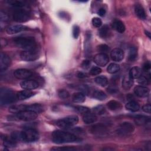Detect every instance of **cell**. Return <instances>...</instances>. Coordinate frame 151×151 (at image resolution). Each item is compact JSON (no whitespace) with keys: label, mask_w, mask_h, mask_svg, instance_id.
I'll use <instances>...</instances> for the list:
<instances>
[{"label":"cell","mask_w":151,"mask_h":151,"mask_svg":"<svg viewBox=\"0 0 151 151\" xmlns=\"http://www.w3.org/2000/svg\"><path fill=\"white\" fill-rule=\"evenodd\" d=\"M52 140L55 143L61 144L77 142L81 141V139L71 133L61 130H55L52 134Z\"/></svg>","instance_id":"6da1fadb"},{"label":"cell","mask_w":151,"mask_h":151,"mask_svg":"<svg viewBox=\"0 0 151 151\" xmlns=\"http://www.w3.org/2000/svg\"><path fill=\"white\" fill-rule=\"evenodd\" d=\"M14 44L25 50H29L37 47L35 40L32 37H17L13 39Z\"/></svg>","instance_id":"7a4b0ae2"},{"label":"cell","mask_w":151,"mask_h":151,"mask_svg":"<svg viewBox=\"0 0 151 151\" xmlns=\"http://www.w3.org/2000/svg\"><path fill=\"white\" fill-rule=\"evenodd\" d=\"M17 95L14 91L7 88H2L0 91V103L1 105H6L11 104L15 101Z\"/></svg>","instance_id":"3957f363"},{"label":"cell","mask_w":151,"mask_h":151,"mask_svg":"<svg viewBox=\"0 0 151 151\" xmlns=\"http://www.w3.org/2000/svg\"><path fill=\"white\" fill-rule=\"evenodd\" d=\"M21 133L22 140L25 142H34L38 140L39 133L37 130L31 127L25 129Z\"/></svg>","instance_id":"277c9868"},{"label":"cell","mask_w":151,"mask_h":151,"mask_svg":"<svg viewBox=\"0 0 151 151\" xmlns=\"http://www.w3.org/2000/svg\"><path fill=\"white\" fill-rule=\"evenodd\" d=\"M40 49L37 47L29 50H24L20 54V58L25 61H33L39 58Z\"/></svg>","instance_id":"5b68a950"},{"label":"cell","mask_w":151,"mask_h":151,"mask_svg":"<svg viewBox=\"0 0 151 151\" xmlns=\"http://www.w3.org/2000/svg\"><path fill=\"white\" fill-rule=\"evenodd\" d=\"M78 122V117L76 115L67 116L57 122V125L61 128H68L76 125Z\"/></svg>","instance_id":"8992f818"},{"label":"cell","mask_w":151,"mask_h":151,"mask_svg":"<svg viewBox=\"0 0 151 151\" xmlns=\"http://www.w3.org/2000/svg\"><path fill=\"white\" fill-rule=\"evenodd\" d=\"M89 131L91 134L97 136H104L109 132L107 127L101 123L93 125L90 127Z\"/></svg>","instance_id":"52a82bcc"},{"label":"cell","mask_w":151,"mask_h":151,"mask_svg":"<svg viewBox=\"0 0 151 151\" xmlns=\"http://www.w3.org/2000/svg\"><path fill=\"white\" fill-rule=\"evenodd\" d=\"M134 130V125L129 122H123L121 123L116 129V133L122 136L127 135L133 133Z\"/></svg>","instance_id":"ba28073f"},{"label":"cell","mask_w":151,"mask_h":151,"mask_svg":"<svg viewBox=\"0 0 151 151\" xmlns=\"http://www.w3.org/2000/svg\"><path fill=\"white\" fill-rule=\"evenodd\" d=\"M30 18L29 13L24 9H18L13 14V19L17 22H24L27 21Z\"/></svg>","instance_id":"9c48e42d"},{"label":"cell","mask_w":151,"mask_h":151,"mask_svg":"<svg viewBox=\"0 0 151 151\" xmlns=\"http://www.w3.org/2000/svg\"><path fill=\"white\" fill-rule=\"evenodd\" d=\"M37 113L34 111L28 110H25L16 114L15 117L20 120L31 121L35 119L37 117Z\"/></svg>","instance_id":"30bf717a"},{"label":"cell","mask_w":151,"mask_h":151,"mask_svg":"<svg viewBox=\"0 0 151 151\" xmlns=\"http://www.w3.org/2000/svg\"><path fill=\"white\" fill-rule=\"evenodd\" d=\"M14 75L18 79L27 80L32 76V73L27 69L19 68L15 70Z\"/></svg>","instance_id":"8fae6325"},{"label":"cell","mask_w":151,"mask_h":151,"mask_svg":"<svg viewBox=\"0 0 151 151\" xmlns=\"http://www.w3.org/2000/svg\"><path fill=\"white\" fill-rule=\"evenodd\" d=\"M109 61V58L106 54L99 53L95 55L94 58V63L99 66H105Z\"/></svg>","instance_id":"7c38bea8"},{"label":"cell","mask_w":151,"mask_h":151,"mask_svg":"<svg viewBox=\"0 0 151 151\" xmlns=\"http://www.w3.org/2000/svg\"><path fill=\"white\" fill-rule=\"evenodd\" d=\"M20 86L24 90H31L37 88L39 84L38 83L33 80H25L22 81L21 82Z\"/></svg>","instance_id":"4fadbf2b"},{"label":"cell","mask_w":151,"mask_h":151,"mask_svg":"<svg viewBox=\"0 0 151 151\" xmlns=\"http://www.w3.org/2000/svg\"><path fill=\"white\" fill-rule=\"evenodd\" d=\"M11 59L8 55L4 52L1 53L0 55V70L1 71L6 70L11 64Z\"/></svg>","instance_id":"5bb4252c"},{"label":"cell","mask_w":151,"mask_h":151,"mask_svg":"<svg viewBox=\"0 0 151 151\" xmlns=\"http://www.w3.org/2000/svg\"><path fill=\"white\" fill-rule=\"evenodd\" d=\"M110 57L114 61L119 62L122 61L124 57L123 51L119 48H114L110 52Z\"/></svg>","instance_id":"9a60e30c"},{"label":"cell","mask_w":151,"mask_h":151,"mask_svg":"<svg viewBox=\"0 0 151 151\" xmlns=\"http://www.w3.org/2000/svg\"><path fill=\"white\" fill-rule=\"evenodd\" d=\"M135 94L139 97H146L149 94V89L146 86H137L134 88Z\"/></svg>","instance_id":"2e32d148"},{"label":"cell","mask_w":151,"mask_h":151,"mask_svg":"<svg viewBox=\"0 0 151 151\" xmlns=\"http://www.w3.org/2000/svg\"><path fill=\"white\" fill-rule=\"evenodd\" d=\"M25 29V27L21 24L11 25L6 28V32L8 34H15Z\"/></svg>","instance_id":"e0dca14e"},{"label":"cell","mask_w":151,"mask_h":151,"mask_svg":"<svg viewBox=\"0 0 151 151\" xmlns=\"http://www.w3.org/2000/svg\"><path fill=\"white\" fill-rule=\"evenodd\" d=\"M134 120L136 124L139 126H143L150 123V118L149 116L139 114L134 117Z\"/></svg>","instance_id":"ac0fdd59"},{"label":"cell","mask_w":151,"mask_h":151,"mask_svg":"<svg viewBox=\"0 0 151 151\" xmlns=\"http://www.w3.org/2000/svg\"><path fill=\"white\" fill-rule=\"evenodd\" d=\"M111 27L119 33H123L125 31V26L122 21L119 19H114L111 23Z\"/></svg>","instance_id":"d6986e66"},{"label":"cell","mask_w":151,"mask_h":151,"mask_svg":"<svg viewBox=\"0 0 151 151\" xmlns=\"http://www.w3.org/2000/svg\"><path fill=\"white\" fill-rule=\"evenodd\" d=\"M133 84V79L131 78L129 74L125 75L123 77V78L122 80L123 88L126 90H128L132 87Z\"/></svg>","instance_id":"ffe728a7"},{"label":"cell","mask_w":151,"mask_h":151,"mask_svg":"<svg viewBox=\"0 0 151 151\" xmlns=\"http://www.w3.org/2000/svg\"><path fill=\"white\" fill-rule=\"evenodd\" d=\"M16 95L18 99L20 100H24L32 97L34 95V93L31 90H24L18 92Z\"/></svg>","instance_id":"44dd1931"},{"label":"cell","mask_w":151,"mask_h":151,"mask_svg":"<svg viewBox=\"0 0 151 151\" xmlns=\"http://www.w3.org/2000/svg\"><path fill=\"white\" fill-rule=\"evenodd\" d=\"M83 120L86 124H91L95 123L97 120V117L94 113H90L89 112L84 114Z\"/></svg>","instance_id":"7402d4cb"},{"label":"cell","mask_w":151,"mask_h":151,"mask_svg":"<svg viewBox=\"0 0 151 151\" xmlns=\"http://www.w3.org/2000/svg\"><path fill=\"white\" fill-rule=\"evenodd\" d=\"M125 107L127 110L130 111L136 112L139 110L140 105L137 101L134 100H131L126 103V104L125 105Z\"/></svg>","instance_id":"603a6c76"},{"label":"cell","mask_w":151,"mask_h":151,"mask_svg":"<svg viewBox=\"0 0 151 151\" xmlns=\"http://www.w3.org/2000/svg\"><path fill=\"white\" fill-rule=\"evenodd\" d=\"M134 12L136 15L142 19H145L146 17L145 11L143 6L140 4H136L134 6Z\"/></svg>","instance_id":"cb8c5ba5"},{"label":"cell","mask_w":151,"mask_h":151,"mask_svg":"<svg viewBox=\"0 0 151 151\" xmlns=\"http://www.w3.org/2000/svg\"><path fill=\"white\" fill-rule=\"evenodd\" d=\"M107 107L111 111H116L122 108V105L119 101L114 100H111L107 103Z\"/></svg>","instance_id":"d4e9b609"},{"label":"cell","mask_w":151,"mask_h":151,"mask_svg":"<svg viewBox=\"0 0 151 151\" xmlns=\"http://www.w3.org/2000/svg\"><path fill=\"white\" fill-rule=\"evenodd\" d=\"M129 75L133 79L138 78L142 75V70L139 67H133L130 70Z\"/></svg>","instance_id":"484cf974"},{"label":"cell","mask_w":151,"mask_h":151,"mask_svg":"<svg viewBox=\"0 0 151 151\" xmlns=\"http://www.w3.org/2000/svg\"><path fill=\"white\" fill-rule=\"evenodd\" d=\"M110 33V28L108 25H104L99 30V35L102 38H106L109 36Z\"/></svg>","instance_id":"4316f807"},{"label":"cell","mask_w":151,"mask_h":151,"mask_svg":"<svg viewBox=\"0 0 151 151\" xmlns=\"http://www.w3.org/2000/svg\"><path fill=\"white\" fill-rule=\"evenodd\" d=\"M27 110L34 111L36 113H40L43 111V107L40 104L35 103L27 106Z\"/></svg>","instance_id":"83f0119b"},{"label":"cell","mask_w":151,"mask_h":151,"mask_svg":"<svg viewBox=\"0 0 151 151\" xmlns=\"http://www.w3.org/2000/svg\"><path fill=\"white\" fill-rule=\"evenodd\" d=\"M85 96L84 94H83L81 92L76 93H74L72 96V100L74 103H83L85 101Z\"/></svg>","instance_id":"f1b7e54d"},{"label":"cell","mask_w":151,"mask_h":151,"mask_svg":"<svg viewBox=\"0 0 151 151\" xmlns=\"http://www.w3.org/2000/svg\"><path fill=\"white\" fill-rule=\"evenodd\" d=\"M27 106L26 105L23 104H19V105H14L12 106H11L9 107V111L12 113L17 114L22 111H24L25 110H27Z\"/></svg>","instance_id":"f546056e"},{"label":"cell","mask_w":151,"mask_h":151,"mask_svg":"<svg viewBox=\"0 0 151 151\" xmlns=\"http://www.w3.org/2000/svg\"><path fill=\"white\" fill-rule=\"evenodd\" d=\"M94 81L101 87H105L108 84V79L106 76H100L94 78Z\"/></svg>","instance_id":"4dcf8cb0"},{"label":"cell","mask_w":151,"mask_h":151,"mask_svg":"<svg viewBox=\"0 0 151 151\" xmlns=\"http://www.w3.org/2000/svg\"><path fill=\"white\" fill-rule=\"evenodd\" d=\"M137 57V50L134 47H132L129 49L128 59L130 61H134Z\"/></svg>","instance_id":"1f68e13d"},{"label":"cell","mask_w":151,"mask_h":151,"mask_svg":"<svg viewBox=\"0 0 151 151\" xmlns=\"http://www.w3.org/2000/svg\"><path fill=\"white\" fill-rule=\"evenodd\" d=\"M93 96L94 99L99 100H104L107 98L106 93L101 90H96L93 94Z\"/></svg>","instance_id":"d6a6232c"},{"label":"cell","mask_w":151,"mask_h":151,"mask_svg":"<svg viewBox=\"0 0 151 151\" xmlns=\"http://www.w3.org/2000/svg\"><path fill=\"white\" fill-rule=\"evenodd\" d=\"M120 65L116 63H111L107 68V71L110 74H114L120 70Z\"/></svg>","instance_id":"836d02e7"},{"label":"cell","mask_w":151,"mask_h":151,"mask_svg":"<svg viewBox=\"0 0 151 151\" xmlns=\"http://www.w3.org/2000/svg\"><path fill=\"white\" fill-rule=\"evenodd\" d=\"M4 145L5 147H13L15 146L16 142L14 141L11 137H8L6 136H4L3 137Z\"/></svg>","instance_id":"e575fe53"},{"label":"cell","mask_w":151,"mask_h":151,"mask_svg":"<svg viewBox=\"0 0 151 151\" xmlns=\"http://www.w3.org/2000/svg\"><path fill=\"white\" fill-rule=\"evenodd\" d=\"M7 2L9 5L18 8H20L24 6V2L19 0H8Z\"/></svg>","instance_id":"d590c367"},{"label":"cell","mask_w":151,"mask_h":151,"mask_svg":"<svg viewBox=\"0 0 151 151\" xmlns=\"http://www.w3.org/2000/svg\"><path fill=\"white\" fill-rule=\"evenodd\" d=\"M93 111L95 114H97L99 115H101L105 113L106 109L103 105H98L93 109Z\"/></svg>","instance_id":"8d00e7d4"},{"label":"cell","mask_w":151,"mask_h":151,"mask_svg":"<svg viewBox=\"0 0 151 151\" xmlns=\"http://www.w3.org/2000/svg\"><path fill=\"white\" fill-rule=\"evenodd\" d=\"M58 96L61 99H67L70 97L69 92L64 89H60L58 91Z\"/></svg>","instance_id":"74e56055"},{"label":"cell","mask_w":151,"mask_h":151,"mask_svg":"<svg viewBox=\"0 0 151 151\" xmlns=\"http://www.w3.org/2000/svg\"><path fill=\"white\" fill-rule=\"evenodd\" d=\"M137 82L139 84H140L141 86H145L146 85H148L149 83V78H147L146 77L144 76H140L137 78Z\"/></svg>","instance_id":"f35d334b"},{"label":"cell","mask_w":151,"mask_h":151,"mask_svg":"<svg viewBox=\"0 0 151 151\" xmlns=\"http://www.w3.org/2000/svg\"><path fill=\"white\" fill-rule=\"evenodd\" d=\"M97 50L99 51L100 53H103V54H106L107 52L109 51L110 48L109 46H107L106 44H100L97 46Z\"/></svg>","instance_id":"ab89813d"},{"label":"cell","mask_w":151,"mask_h":151,"mask_svg":"<svg viewBox=\"0 0 151 151\" xmlns=\"http://www.w3.org/2000/svg\"><path fill=\"white\" fill-rule=\"evenodd\" d=\"M76 110L78 112L80 113L81 114H86L87 113L90 112V109L87 107H84V106H77L75 107Z\"/></svg>","instance_id":"60d3db41"},{"label":"cell","mask_w":151,"mask_h":151,"mask_svg":"<svg viewBox=\"0 0 151 151\" xmlns=\"http://www.w3.org/2000/svg\"><path fill=\"white\" fill-rule=\"evenodd\" d=\"M101 69L99 67H93L90 70V74L91 76H96L100 74Z\"/></svg>","instance_id":"b9f144b4"},{"label":"cell","mask_w":151,"mask_h":151,"mask_svg":"<svg viewBox=\"0 0 151 151\" xmlns=\"http://www.w3.org/2000/svg\"><path fill=\"white\" fill-rule=\"evenodd\" d=\"M92 24H93L94 27H97V28H99L102 25V21L99 18L94 17L92 19Z\"/></svg>","instance_id":"7bdbcfd3"},{"label":"cell","mask_w":151,"mask_h":151,"mask_svg":"<svg viewBox=\"0 0 151 151\" xmlns=\"http://www.w3.org/2000/svg\"><path fill=\"white\" fill-rule=\"evenodd\" d=\"M11 138H12L14 141H15L16 142H17L18 140H22L21 132H13V133L11 134Z\"/></svg>","instance_id":"ee69618b"},{"label":"cell","mask_w":151,"mask_h":151,"mask_svg":"<svg viewBox=\"0 0 151 151\" xmlns=\"http://www.w3.org/2000/svg\"><path fill=\"white\" fill-rule=\"evenodd\" d=\"M52 150H75L76 148L73 147H52L51 148Z\"/></svg>","instance_id":"f6af8a7d"},{"label":"cell","mask_w":151,"mask_h":151,"mask_svg":"<svg viewBox=\"0 0 151 151\" xmlns=\"http://www.w3.org/2000/svg\"><path fill=\"white\" fill-rule=\"evenodd\" d=\"M80 34V28L77 25H74L73 29V35L74 38H77Z\"/></svg>","instance_id":"bcb514c9"},{"label":"cell","mask_w":151,"mask_h":151,"mask_svg":"<svg viewBox=\"0 0 151 151\" xmlns=\"http://www.w3.org/2000/svg\"><path fill=\"white\" fill-rule=\"evenodd\" d=\"M90 61H89L88 60H85L82 62L81 66L84 70H87L90 67Z\"/></svg>","instance_id":"7dc6e473"},{"label":"cell","mask_w":151,"mask_h":151,"mask_svg":"<svg viewBox=\"0 0 151 151\" xmlns=\"http://www.w3.org/2000/svg\"><path fill=\"white\" fill-rule=\"evenodd\" d=\"M142 110L146 112V113H150V111H151V106L150 104H145L143 107H142Z\"/></svg>","instance_id":"c3c4849f"},{"label":"cell","mask_w":151,"mask_h":151,"mask_svg":"<svg viewBox=\"0 0 151 151\" xmlns=\"http://www.w3.org/2000/svg\"><path fill=\"white\" fill-rule=\"evenodd\" d=\"M0 17H1V21H6L8 19V15L6 14H5L4 12H3L2 11H1V12H0Z\"/></svg>","instance_id":"681fc988"},{"label":"cell","mask_w":151,"mask_h":151,"mask_svg":"<svg viewBox=\"0 0 151 151\" xmlns=\"http://www.w3.org/2000/svg\"><path fill=\"white\" fill-rule=\"evenodd\" d=\"M150 69V64L149 61L145 63V64L143 65V70L145 71H149Z\"/></svg>","instance_id":"f907efd6"},{"label":"cell","mask_w":151,"mask_h":151,"mask_svg":"<svg viewBox=\"0 0 151 151\" xmlns=\"http://www.w3.org/2000/svg\"><path fill=\"white\" fill-rule=\"evenodd\" d=\"M117 90H118L117 88H116V87H114V86H110V87H109L108 88V92L113 94V93H116L117 91Z\"/></svg>","instance_id":"816d5d0a"},{"label":"cell","mask_w":151,"mask_h":151,"mask_svg":"<svg viewBox=\"0 0 151 151\" xmlns=\"http://www.w3.org/2000/svg\"><path fill=\"white\" fill-rule=\"evenodd\" d=\"M97 14H98V15H99V16H100V17H103V16H104V15L106 14V10H105L104 8H100V9H99V11H98V12H97Z\"/></svg>","instance_id":"f5cc1de1"},{"label":"cell","mask_w":151,"mask_h":151,"mask_svg":"<svg viewBox=\"0 0 151 151\" xmlns=\"http://www.w3.org/2000/svg\"><path fill=\"white\" fill-rule=\"evenodd\" d=\"M77 77H79V78H84V77H86V74H84V73H83V72H78V73H77Z\"/></svg>","instance_id":"db71d44e"},{"label":"cell","mask_w":151,"mask_h":151,"mask_svg":"<svg viewBox=\"0 0 151 151\" xmlns=\"http://www.w3.org/2000/svg\"><path fill=\"white\" fill-rule=\"evenodd\" d=\"M145 34H146V35H147L149 37V38H150V32H149L147 31H145Z\"/></svg>","instance_id":"11a10c76"}]
</instances>
